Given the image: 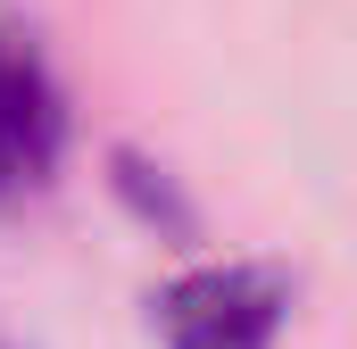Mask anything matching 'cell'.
<instances>
[{
    "mask_svg": "<svg viewBox=\"0 0 357 349\" xmlns=\"http://www.w3.org/2000/svg\"><path fill=\"white\" fill-rule=\"evenodd\" d=\"M291 283L266 258H199L150 291V325L167 349H274Z\"/></svg>",
    "mask_w": 357,
    "mask_h": 349,
    "instance_id": "1",
    "label": "cell"
},
{
    "mask_svg": "<svg viewBox=\"0 0 357 349\" xmlns=\"http://www.w3.org/2000/svg\"><path fill=\"white\" fill-rule=\"evenodd\" d=\"M59 125H67V117H59V91L42 75V59H33L17 34H0V191L50 174Z\"/></svg>",
    "mask_w": 357,
    "mask_h": 349,
    "instance_id": "2",
    "label": "cell"
},
{
    "mask_svg": "<svg viewBox=\"0 0 357 349\" xmlns=\"http://www.w3.org/2000/svg\"><path fill=\"white\" fill-rule=\"evenodd\" d=\"M116 183H125V191H133V200H142L150 216H167V225H191V216H183V200H175V183H167V174L150 167V158L116 150Z\"/></svg>",
    "mask_w": 357,
    "mask_h": 349,
    "instance_id": "3",
    "label": "cell"
}]
</instances>
